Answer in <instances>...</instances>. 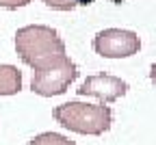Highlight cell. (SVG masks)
Wrapping results in <instances>:
<instances>
[{
	"mask_svg": "<svg viewBox=\"0 0 156 145\" xmlns=\"http://www.w3.org/2000/svg\"><path fill=\"white\" fill-rule=\"evenodd\" d=\"M22 89V72L15 65H0V95H15Z\"/></svg>",
	"mask_w": 156,
	"mask_h": 145,
	"instance_id": "obj_6",
	"label": "cell"
},
{
	"mask_svg": "<svg viewBox=\"0 0 156 145\" xmlns=\"http://www.w3.org/2000/svg\"><path fill=\"white\" fill-rule=\"evenodd\" d=\"M141 48V39L132 30L106 28L93 37V50L104 58H126L136 54Z\"/></svg>",
	"mask_w": 156,
	"mask_h": 145,
	"instance_id": "obj_4",
	"label": "cell"
},
{
	"mask_svg": "<svg viewBox=\"0 0 156 145\" xmlns=\"http://www.w3.org/2000/svg\"><path fill=\"white\" fill-rule=\"evenodd\" d=\"M54 119L63 128L78 132V134H104L111 123L113 113L104 104H89V102H65V104L54 108Z\"/></svg>",
	"mask_w": 156,
	"mask_h": 145,
	"instance_id": "obj_2",
	"label": "cell"
},
{
	"mask_svg": "<svg viewBox=\"0 0 156 145\" xmlns=\"http://www.w3.org/2000/svg\"><path fill=\"white\" fill-rule=\"evenodd\" d=\"M44 2H46L50 9H54V11H72V9L76 7L74 0H44Z\"/></svg>",
	"mask_w": 156,
	"mask_h": 145,
	"instance_id": "obj_8",
	"label": "cell"
},
{
	"mask_svg": "<svg viewBox=\"0 0 156 145\" xmlns=\"http://www.w3.org/2000/svg\"><path fill=\"white\" fill-rule=\"evenodd\" d=\"M128 91V85L117 78V76H108V74H95V76H89L80 89H78V93L80 95H91V97H98L100 102H104V104H108V102H115L119 100L122 95H126Z\"/></svg>",
	"mask_w": 156,
	"mask_h": 145,
	"instance_id": "obj_5",
	"label": "cell"
},
{
	"mask_svg": "<svg viewBox=\"0 0 156 145\" xmlns=\"http://www.w3.org/2000/svg\"><path fill=\"white\" fill-rule=\"evenodd\" d=\"M76 76H78L76 63L67 54H63L61 58H56L54 63H50V65H46L41 69H33L30 89H33V93L41 95V97L61 95L76 80Z\"/></svg>",
	"mask_w": 156,
	"mask_h": 145,
	"instance_id": "obj_3",
	"label": "cell"
},
{
	"mask_svg": "<svg viewBox=\"0 0 156 145\" xmlns=\"http://www.w3.org/2000/svg\"><path fill=\"white\" fill-rule=\"evenodd\" d=\"M30 0H0V7L2 9H20V7H26Z\"/></svg>",
	"mask_w": 156,
	"mask_h": 145,
	"instance_id": "obj_9",
	"label": "cell"
},
{
	"mask_svg": "<svg viewBox=\"0 0 156 145\" xmlns=\"http://www.w3.org/2000/svg\"><path fill=\"white\" fill-rule=\"evenodd\" d=\"M15 50L26 65L41 69L65 54V44L54 28L33 24L15 33Z\"/></svg>",
	"mask_w": 156,
	"mask_h": 145,
	"instance_id": "obj_1",
	"label": "cell"
},
{
	"mask_svg": "<svg viewBox=\"0 0 156 145\" xmlns=\"http://www.w3.org/2000/svg\"><path fill=\"white\" fill-rule=\"evenodd\" d=\"M28 145H76L74 141L65 139L63 134H56V132H44V134H37L28 141Z\"/></svg>",
	"mask_w": 156,
	"mask_h": 145,
	"instance_id": "obj_7",
	"label": "cell"
},
{
	"mask_svg": "<svg viewBox=\"0 0 156 145\" xmlns=\"http://www.w3.org/2000/svg\"><path fill=\"white\" fill-rule=\"evenodd\" d=\"M150 78H152V82L156 85V63L152 65V69H150Z\"/></svg>",
	"mask_w": 156,
	"mask_h": 145,
	"instance_id": "obj_11",
	"label": "cell"
},
{
	"mask_svg": "<svg viewBox=\"0 0 156 145\" xmlns=\"http://www.w3.org/2000/svg\"><path fill=\"white\" fill-rule=\"evenodd\" d=\"M76 5H91V2H95V0H74ZM111 2H115V5H119V2H124V0H111Z\"/></svg>",
	"mask_w": 156,
	"mask_h": 145,
	"instance_id": "obj_10",
	"label": "cell"
}]
</instances>
